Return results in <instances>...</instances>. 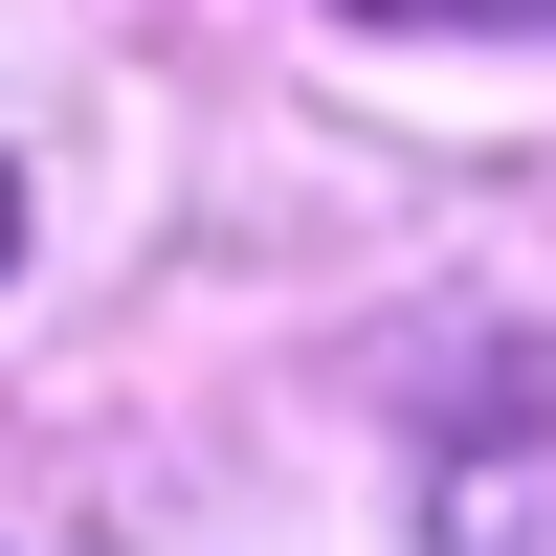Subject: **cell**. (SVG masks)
<instances>
[{"label": "cell", "mask_w": 556, "mask_h": 556, "mask_svg": "<svg viewBox=\"0 0 556 556\" xmlns=\"http://www.w3.org/2000/svg\"><path fill=\"white\" fill-rule=\"evenodd\" d=\"M379 23H556V0H379Z\"/></svg>", "instance_id": "1"}]
</instances>
